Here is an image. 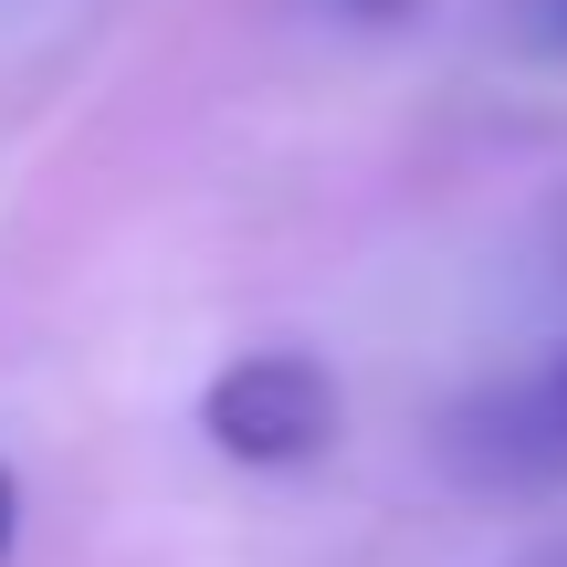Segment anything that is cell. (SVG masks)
<instances>
[{
    "label": "cell",
    "instance_id": "2",
    "mask_svg": "<svg viewBox=\"0 0 567 567\" xmlns=\"http://www.w3.org/2000/svg\"><path fill=\"white\" fill-rule=\"evenodd\" d=\"M567 463V358L484 410V473H557Z\"/></svg>",
    "mask_w": 567,
    "mask_h": 567
},
{
    "label": "cell",
    "instance_id": "4",
    "mask_svg": "<svg viewBox=\"0 0 567 567\" xmlns=\"http://www.w3.org/2000/svg\"><path fill=\"white\" fill-rule=\"evenodd\" d=\"M536 42H547V53H567V0H536Z\"/></svg>",
    "mask_w": 567,
    "mask_h": 567
},
{
    "label": "cell",
    "instance_id": "1",
    "mask_svg": "<svg viewBox=\"0 0 567 567\" xmlns=\"http://www.w3.org/2000/svg\"><path fill=\"white\" fill-rule=\"evenodd\" d=\"M337 379H326V358H305V347H252V358H231L221 379L200 389V431L221 463L243 473H305L337 452Z\"/></svg>",
    "mask_w": 567,
    "mask_h": 567
},
{
    "label": "cell",
    "instance_id": "3",
    "mask_svg": "<svg viewBox=\"0 0 567 567\" xmlns=\"http://www.w3.org/2000/svg\"><path fill=\"white\" fill-rule=\"evenodd\" d=\"M11 536H21V484H11V463H0V557H11Z\"/></svg>",
    "mask_w": 567,
    "mask_h": 567
}]
</instances>
